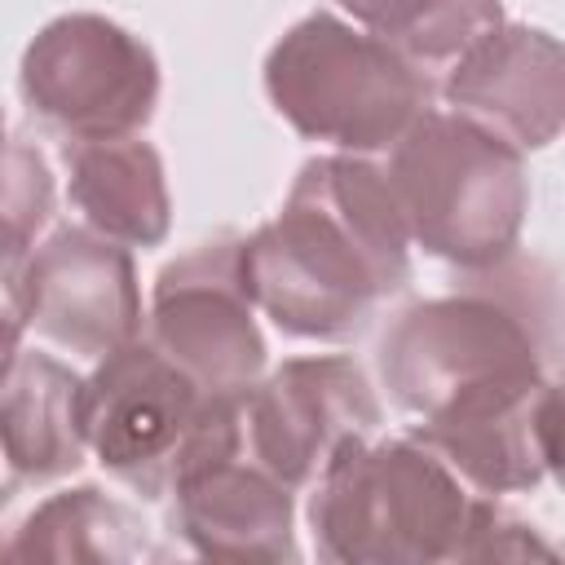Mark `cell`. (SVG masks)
Segmentation results:
<instances>
[{
	"mask_svg": "<svg viewBox=\"0 0 565 565\" xmlns=\"http://www.w3.org/2000/svg\"><path fill=\"white\" fill-rule=\"evenodd\" d=\"M556 274L539 256L459 269L446 296L406 305L380 335L388 402L424 446L503 424L556 393Z\"/></svg>",
	"mask_w": 565,
	"mask_h": 565,
	"instance_id": "obj_1",
	"label": "cell"
},
{
	"mask_svg": "<svg viewBox=\"0 0 565 565\" xmlns=\"http://www.w3.org/2000/svg\"><path fill=\"white\" fill-rule=\"evenodd\" d=\"M243 282L282 335L344 344L411 282V234L366 154L300 163L282 207L238 247Z\"/></svg>",
	"mask_w": 565,
	"mask_h": 565,
	"instance_id": "obj_2",
	"label": "cell"
},
{
	"mask_svg": "<svg viewBox=\"0 0 565 565\" xmlns=\"http://www.w3.org/2000/svg\"><path fill=\"white\" fill-rule=\"evenodd\" d=\"M477 490L406 437H349L309 481V530L335 565H441L459 561Z\"/></svg>",
	"mask_w": 565,
	"mask_h": 565,
	"instance_id": "obj_3",
	"label": "cell"
},
{
	"mask_svg": "<svg viewBox=\"0 0 565 565\" xmlns=\"http://www.w3.org/2000/svg\"><path fill=\"white\" fill-rule=\"evenodd\" d=\"M84 428L88 455L150 503L243 455V402L199 388L146 335L93 362V375H84Z\"/></svg>",
	"mask_w": 565,
	"mask_h": 565,
	"instance_id": "obj_4",
	"label": "cell"
},
{
	"mask_svg": "<svg viewBox=\"0 0 565 565\" xmlns=\"http://www.w3.org/2000/svg\"><path fill=\"white\" fill-rule=\"evenodd\" d=\"M388 190L411 247L481 269L516 252L530 212L525 154L490 128L428 106L388 150Z\"/></svg>",
	"mask_w": 565,
	"mask_h": 565,
	"instance_id": "obj_5",
	"label": "cell"
},
{
	"mask_svg": "<svg viewBox=\"0 0 565 565\" xmlns=\"http://www.w3.org/2000/svg\"><path fill=\"white\" fill-rule=\"evenodd\" d=\"M269 106L340 154H388L433 106V75L335 13H309L265 53Z\"/></svg>",
	"mask_w": 565,
	"mask_h": 565,
	"instance_id": "obj_6",
	"label": "cell"
},
{
	"mask_svg": "<svg viewBox=\"0 0 565 565\" xmlns=\"http://www.w3.org/2000/svg\"><path fill=\"white\" fill-rule=\"evenodd\" d=\"M26 110L66 141L137 137L159 106L154 49L106 13L44 22L18 66Z\"/></svg>",
	"mask_w": 565,
	"mask_h": 565,
	"instance_id": "obj_7",
	"label": "cell"
},
{
	"mask_svg": "<svg viewBox=\"0 0 565 565\" xmlns=\"http://www.w3.org/2000/svg\"><path fill=\"white\" fill-rule=\"evenodd\" d=\"M243 234L221 230L168 260L146 309V340L199 388L243 402L265 375V335L238 260Z\"/></svg>",
	"mask_w": 565,
	"mask_h": 565,
	"instance_id": "obj_8",
	"label": "cell"
},
{
	"mask_svg": "<svg viewBox=\"0 0 565 565\" xmlns=\"http://www.w3.org/2000/svg\"><path fill=\"white\" fill-rule=\"evenodd\" d=\"M13 300L26 331L88 362L146 331L132 247L88 225H62L35 243L13 274Z\"/></svg>",
	"mask_w": 565,
	"mask_h": 565,
	"instance_id": "obj_9",
	"label": "cell"
},
{
	"mask_svg": "<svg viewBox=\"0 0 565 565\" xmlns=\"http://www.w3.org/2000/svg\"><path fill=\"white\" fill-rule=\"evenodd\" d=\"M384 406L366 371L344 353L287 358L243 397V450L269 477L305 490L349 437H371Z\"/></svg>",
	"mask_w": 565,
	"mask_h": 565,
	"instance_id": "obj_10",
	"label": "cell"
},
{
	"mask_svg": "<svg viewBox=\"0 0 565 565\" xmlns=\"http://www.w3.org/2000/svg\"><path fill=\"white\" fill-rule=\"evenodd\" d=\"M441 97L455 115L490 128L521 154L543 150L556 141L565 115L561 44L539 26L503 18L446 66Z\"/></svg>",
	"mask_w": 565,
	"mask_h": 565,
	"instance_id": "obj_11",
	"label": "cell"
},
{
	"mask_svg": "<svg viewBox=\"0 0 565 565\" xmlns=\"http://www.w3.org/2000/svg\"><path fill=\"white\" fill-rule=\"evenodd\" d=\"M172 525L207 561H296L291 486L234 455L172 490Z\"/></svg>",
	"mask_w": 565,
	"mask_h": 565,
	"instance_id": "obj_12",
	"label": "cell"
},
{
	"mask_svg": "<svg viewBox=\"0 0 565 565\" xmlns=\"http://www.w3.org/2000/svg\"><path fill=\"white\" fill-rule=\"evenodd\" d=\"M0 459L26 486L84 468V375L71 362L44 349H13L0 366Z\"/></svg>",
	"mask_w": 565,
	"mask_h": 565,
	"instance_id": "obj_13",
	"label": "cell"
},
{
	"mask_svg": "<svg viewBox=\"0 0 565 565\" xmlns=\"http://www.w3.org/2000/svg\"><path fill=\"white\" fill-rule=\"evenodd\" d=\"M66 194L84 225L124 243L159 247L172 230V199L163 154L141 137L66 141Z\"/></svg>",
	"mask_w": 565,
	"mask_h": 565,
	"instance_id": "obj_14",
	"label": "cell"
},
{
	"mask_svg": "<svg viewBox=\"0 0 565 565\" xmlns=\"http://www.w3.org/2000/svg\"><path fill=\"white\" fill-rule=\"evenodd\" d=\"M9 561H57V565H124L159 556L150 525L124 499L97 486L49 494L4 543Z\"/></svg>",
	"mask_w": 565,
	"mask_h": 565,
	"instance_id": "obj_15",
	"label": "cell"
},
{
	"mask_svg": "<svg viewBox=\"0 0 565 565\" xmlns=\"http://www.w3.org/2000/svg\"><path fill=\"white\" fill-rule=\"evenodd\" d=\"M353 26L433 71L450 66L490 26L503 22V0H335Z\"/></svg>",
	"mask_w": 565,
	"mask_h": 565,
	"instance_id": "obj_16",
	"label": "cell"
},
{
	"mask_svg": "<svg viewBox=\"0 0 565 565\" xmlns=\"http://www.w3.org/2000/svg\"><path fill=\"white\" fill-rule=\"evenodd\" d=\"M53 216V168L31 141L0 146V274H18Z\"/></svg>",
	"mask_w": 565,
	"mask_h": 565,
	"instance_id": "obj_17",
	"label": "cell"
},
{
	"mask_svg": "<svg viewBox=\"0 0 565 565\" xmlns=\"http://www.w3.org/2000/svg\"><path fill=\"white\" fill-rule=\"evenodd\" d=\"M552 552L556 547L525 516L503 508L494 494H477L459 561H530V556H552Z\"/></svg>",
	"mask_w": 565,
	"mask_h": 565,
	"instance_id": "obj_18",
	"label": "cell"
},
{
	"mask_svg": "<svg viewBox=\"0 0 565 565\" xmlns=\"http://www.w3.org/2000/svg\"><path fill=\"white\" fill-rule=\"evenodd\" d=\"M22 313H18V300H13V274H0V366L13 358V349H22Z\"/></svg>",
	"mask_w": 565,
	"mask_h": 565,
	"instance_id": "obj_19",
	"label": "cell"
},
{
	"mask_svg": "<svg viewBox=\"0 0 565 565\" xmlns=\"http://www.w3.org/2000/svg\"><path fill=\"white\" fill-rule=\"evenodd\" d=\"M4 141H9V137H4V115H0V146H4Z\"/></svg>",
	"mask_w": 565,
	"mask_h": 565,
	"instance_id": "obj_20",
	"label": "cell"
},
{
	"mask_svg": "<svg viewBox=\"0 0 565 565\" xmlns=\"http://www.w3.org/2000/svg\"><path fill=\"white\" fill-rule=\"evenodd\" d=\"M0 503H4V486H0Z\"/></svg>",
	"mask_w": 565,
	"mask_h": 565,
	"instance_id": "obj_21",
	"label": "cell"
},
{
	"mask_svg": "<svg viewBox=\"0 0 565 565\" xmlns=\"http://www.w3.org/2000/svg\"><path fill=\"white\" fill-rule=\"evenodd\" d=\"M0 556H4V543H0Z\"/></svg>",
	"mask_w": 565,
	"mask_h": 565,
	"instance_id": "obj_22",
	"label": "cell"
}]
</instances>
